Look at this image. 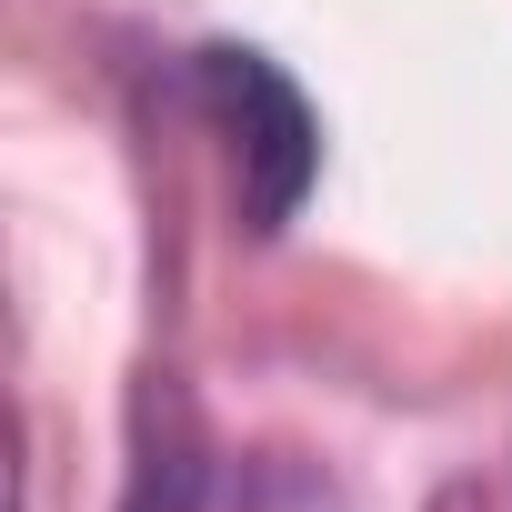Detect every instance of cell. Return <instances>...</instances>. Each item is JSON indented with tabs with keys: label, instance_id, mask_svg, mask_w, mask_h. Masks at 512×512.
<instances>
[{
	"label": "cell",
	"instance_id": "obj_1",
	"mask_svg": "<svg viewBox=\"0 0 512 512\" xmlns=\"http://www.w3.org/2000/svg\"><path fill=\"white\" fill-rule=\"evenodd\" d=\"M201 101L231 141V171H241V221L251 231H282L312 181H322V121L302 101V81L272 61V51H241V41H211L201 51Z\"/></svg>",
	"mask_w": 512,
	"mask_h": 512
},
{
	"label": "cell",
	"instance_id": "obj_2",
	"mask_svg": "<svg viewBox=\"0 0 512 512\" xmlns=\"http://www.w3.org/2000/svg\"><path fill=\"white\" fill-rule=\"evenodd\" d=\"M211 452H201V412L171 372H141L131 392V472H121V512H201Z\"/></svg>",
	"mask_w": 512,
	"mask_h": 512
}]
</instances>
